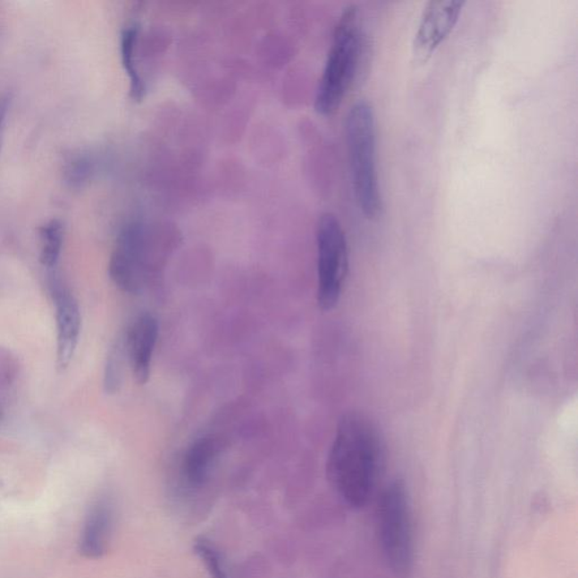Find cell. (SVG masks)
Returning a JSON list of instances; mask_svg holds the SVG:
<instances>
[{"instance_id":"277c9868","label":"cell","mask_w":578,"mask_h":578,"mask_svg":"<svg viewBox=\"0 0 578 578\" xmlns=\"http://www.w3.org/2000/svg\"><path fill=\"white\" fill-rule=\"evenodd\" d=\"M347 153L358 207L368 220L382 212L378 166H376V121L367 101H358L347 113L345 122Z\"/></svg>"},{"instance_id":"30bf717a","label":"cell","mask_w":578,"mask_h":578,"mask_svg":"<svg viewBox=\"0 0 578 578\" xmlns=\"http://www.w3.org/2000/svg\"><path fill=\"white\" fill-rule=\"evenodd\" d=\"M115 522V508L109 498L97 499L89 508L81 530L80 554L88 559L102 558L109 550Z\"/></svg>"},{"instance_id":"52a82bcc","label":"cell","mask_w":578,"mask_h":578,"mask_svg":"<svg viewBox=\"0 0 578 578\" xmlns=\"http://www.w3.org/2000/svg\"><path fill=\"white\" fill-rule=\"evenodd\" d=\"M48 287L55 308L58 366L63 370L74 356L80 333V310L74 294L57 269L48 272Z\"/></svg>"},{"instance_id":"6da1fadb","label":"cell","mask_w":578,"mask_h":578,"mask_svg":"<svg viewBox=\"0 0 578 578\" xmlns=\"http://www.w3.org/2000/svg\"><path fill=\"white\" fill-rule=\"evenodd\" d=\"M384 464V442L378 426L364 414L344 415L330 449L327 473L333 490L349 507L362 508L370 502Z\"/></svg>"},{"instance_id":"9a60e30c","label":"cell","mask_w":578,"mask_h":578,"mask_svg":"<svg viewBox=\"0 0 578 578\" xmlns=\"http://www.w3.org/2000/svg\"><path fill=\"white\" fill-rule=\"evenodd\" d=\"M195 551L205 564L212 578H227L224 565H222L220 552L205 539H199L195 543Z\"/></svg>"},{"instance_id":"7a4b0ae2","label":"cell","mask_w":578,"mask_h":578,"mask_svg":"<svg viewBox=\"0 0 578 578\" xmlns=\"http://www.w3.org/2000/svg\"><path fill=\"white\" fill-rule=\"evenodd\" d=\"M177 242L168 225L136 221L123 227L111 255L109 272L114 284L128 294L143 292L164 264Z\"/></svg>"},{"instance_id":"8992f818","label":"cell","mask_w":578,"mask_h":578,"mask_svg":"<svg viewBox=\"0 0 578 578\" xmlns=\"http://www.w3.org/2000/svg\"><path fill=\"white\" fill-rule=\"evenodd\" d=\"M318 247V303L331 311L340 301L348 273V244L344 229L333 214H323L316 229Z\"/></svg>"},{"instance_id":"5b68a950","label":"cell","mask_w":578,"mask_h":578,"mask_svg":"<svg viewBox=\"0 0 578 578\" xmlns=\"http://www.w3.org/2000/svg\"><path fill=\"white\" fill-rule=\"evenodd\" d=\"M378 532L385 562L395 575L410 576L415 562L413 517L405 483L385 488L378 507Z\"/></svg>"},{"instance_id":"8fae6325","label":"cell","mask_w":578,"mask_h":578,"mask_svg":"<svg viewBox=\"0 0 578 578\" xmlns=\"http://www.w3.org/2000/svg\"><path fill=\"white\" fill-rule=\"evenodd\" d=\"M220 451V442L213 436H203L190 445L184 454L182 464L184 479L190 486L204 485L212 473Z\"/></svg>"},{"instance_id":"3957f363","label":"cell","mask_w":578,"mask_h":578,"mask_svg":"<svg viewBox=\"0 0 578 578\" xmlns=\"http://www.w3.org/2000/svg\"><path fill=\"white\" fill-rule=\"evenodd\" d=\"M363 49L358 8L350 5L342 11L333 33L332 44L316 91V113L331 115L339 109L358 74Z\"/></svg>"},{"instance_id":"ba28073f","label":"cell","mask_w":578,"mask_h":578,"mask_svg":"<svg viewBox=\"0 0 578 578\" xmlns=\"http://www.w3.org/2000/svg\"><path fill=\"white\" fill-rule=\"evenodd\" d=\"M465 3L440 0L430 2L423 8L414 40V57L419 63L431 59L452 33Z\"/></svg>"},{"instance_id":"2e32d148","label":"cell","mask_w":578,"mask_h":578,"mask_svg":"<svg viewBox=\"0 0 578 578\" xmlns=\"http://www.w3.org/2000/svg\"><path fill=\"white\" fill-rule=\"evenodd\" d=\"M10 105H11V97L10 96H8V94H4V96H0V138H2L4 125H5L8 109H10Z\"/></svg>"},{"instance_id":"4fadbf2b","label":"cell","mask_w":578,"mask_h":578,"mask_svg":"<svg viewBox=\"0 0 578 578\" xmlns=\"http://www.w3.org/2000/svg\"><path fill=\"white\" fill-rule=\"evenodd\" d=\"M63 243L62 222L53 220L41 230V263L51 272L57 269Z\"/></svg>"},{"instance_id":"7c38bea8","label":"cell","mask_w":578,"mask_h":578,"mask_svg":"<svg viewBox=\"0 0 578 578\" xmlns=\"http://www.w3.org/2000/svg\"><path fill=\"white\" fill-rule=\"evenodd\" d=\"M139 28L130 24L121 34V57L128 79L130 81V93L135 100L139 101L147 93V85L139 71L137 48H138Z\"/></svg>"},{"instance_id":"9c48e42d","label":"cell","mask_w":578,"mask_h":578,"mask_svg":"<svg viewBox=\"0 0 578 578\" xmlns=\"http://www.w3.org/2000/svg\"><path fill=\"white\" fill-rule=\"evenodd\" d=\"M158 338V323L152 314L138 316L125 335L128 361L139 384L147 383L154 350Z\"/></svg>"},{"instance_id":"5bb4252c","label":"cell","mask_w":578,"mask_h":578,"mask_svg":"<svg viewBox=\"0 0 578 578\" xmlns=\"http://www.w3.org/2000/svg\"><path fill=\"white\" fill-rule=\"evenodd\" d=\"M128 358L125 335L117 341L109 355L105 367V387L109 393L117 392L122 383L123 370Z\"/></svg>"}]
</instances>
